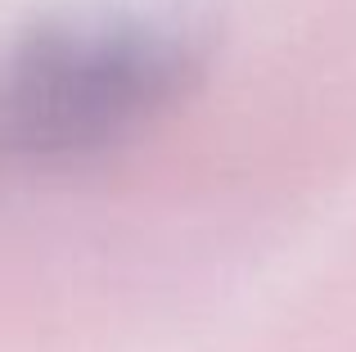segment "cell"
<instances>
[{"mask_svg": "<svg viewBox=\"0 0 356 352\" xmlns=\"http://www.w3.org/2000/svg\"><path fill=\"white\" fill-rule=\"evenodd\" d=\"M208 32L172 0H86L0 45V163L59 168L136 141L203 77Z\"/></svg>", "mask_w": 356, "mask_h": 352, "instance_id": "cell-1", "label": "cell"}]
</instances>
